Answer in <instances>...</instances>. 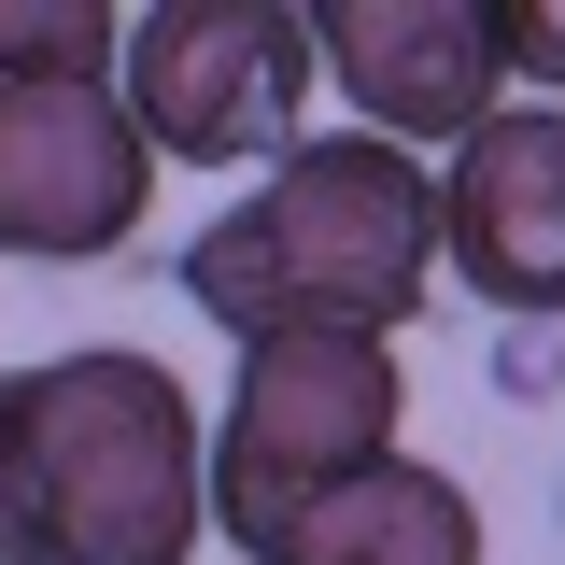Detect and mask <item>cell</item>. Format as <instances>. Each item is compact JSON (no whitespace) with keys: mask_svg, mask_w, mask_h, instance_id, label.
<instances>
[{"mask_svg":"<svg viewBox=\"0 0 565 565\" xmlns=\"http://www.w3.org/2000/svg\"><path fill=\"white\" fill-rule=\"evenodd\" d=\"M311 71H326V43L297 0H156L114 57V99L170 170H255V156L282 170Z\"/></svg>","mask_w":565,"mask_h":565,"instance_id":"cell-4","label":"cell"},{"mask_svg":"<svg viewBox=\"0 0 565 565\" xmlns=\"http://www.w3.org/2000/svg\"><path fill=\"white\" fill-rule=\"evenodd\" d=\"M212 438L156 353H43L0 382V565H184Z\"/></svg>","mask_w":565,"mask_h":565,"instance_id":"cell-1","label":"cell"},{"mask_svg":"<svg viewBox=\"0 0 565 565\" xmlns=\"http://www.w3.org/2000/svg\"><path fill=\"white\" fill-rule=\"evenodd\" d=\"M269 565H481V509H467V481H438V467L396 452L367 481L311 494L269 537Z\"/></svg>","mask_w":565,"mask_h":565,"instance_id":"cell-8","label":"cell"},{"mask_svg":"<svg viewBox=\"0 0 565 565\" xmlns=\"http://www.w3.org/2000/svg\"><path fill=\"white\" fill-rule=\"evenodd\" d=\"M156 199V141L128 128L114 85H14L0 71V255L85 269L114 255Z\"/></svg>","mask_w":565,"mask_h":565,"instance_id":"cell-5","label":"cell"},{"mask_svg":"<svg viewBox=\"0 0 565 565\" xmlns=\"http://www.w3.org/2000/svg\"><path fill=\"white\" fill-rule=\"evenodd\" d=\"M326 71L353 85L367 141H481L494 128V0H326L311 14Z\"/></svg>","mask_w":565,"mask_h":565,"instance_id":"cell-6","label":"cell"},{"mask_svg":"<svg viewBox=\"0 0 565 565\" xmlns=\"http://www.w3.org/2000/svg\"><path fill=\"white\" fill-rule=\"evenodd\" d=\"M128 29L99 0H0V71L14 85H114Z\"/></svg>","mask_w":565,"mask_h":565,"instance_id":"cell-9","label":"cell"},{"mask_svg":"<svg viewBox=\"0 0 565 565\" xmlns=\"http://www.w3.org/2000/svg\"><path fill=\"white\" fill-rule=\"evenodd\" d=\"M494 57L537 71V85H565V0H494Z\"/></svg>","mask_w":565,"mask_h":565,"instance_id":"cell-10","label":"cell"},{"mask_svg":"<svg viewBox=\"0 0 565 565\" xmlns=\"http://www.w3.org/2000/svg\"><path fill=\"white\" fill-rule=\"evenodd\" d=\"M396 411H411L396 340H353V326L241 340V382H226V424H212V523L241 537V565H269V537L311 494L396 467Z\"/></svg>","mask_w":565,"mask_h":565,"instance_id":"cell-3","label":"cell"},{"mask_svg":"<svg viewBox=\"0 0 565 565\" xmlns=\"http://www.w3.org/2000/svg\"><path fill=\"white\" fill-rule=\"evenodd\" d=\"M438 255L494 311H565V114H494L438 170Z\"/></svg>","mask_w":565,"mask_h":565,"instance_id":"cell-7","label":"cell"},{"mask_svg":"<svg viewBox=\"0 0 565 565\" xmlns=\"http://www.w3.org/2000/svg\"><path fill=\"white\" fill-rule=\"evenodd\" d=\"M424 269H438V170L396 141H297L269 184L212 212L184 241V297L226 340H282V326H353V340H411Z\"/></svg>","mask_w":565,"mask_h":565,"instance_id":"cell-2","label":"cell"}]
</instances>
